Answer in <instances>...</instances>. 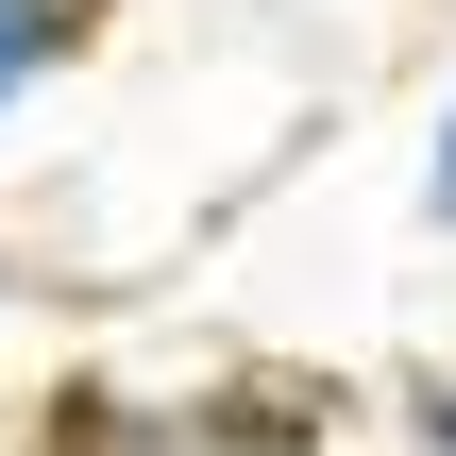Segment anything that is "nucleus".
Masks as SVG:
<instances>
[{
	"label": "nucleus",
	"mask_w": 456,
	"mask_h": 456,
	"mask_svg": "<svg viewBox=\"0 0 456 456\" xmlns=\"http://www.w3.org/2000/svg\"><path fill=\"white\" fill-rule=\"evenodd\" d=\"M169 440L186 456H322L338 389L322 372H220V389H169Z\"/></svg>",
	"instance_id": "obj_1"
},
{
	"label": "nucleus",
	"mask_w": 456,
	"mask_h": 456,
	"mask_svg": "<svg viewBox=\"0 0 456 456\" xmlns=\"http://www.w3.org/2000/svg\"><path fill=\"white\" fill-rule=\"evenodd\" d=\"M85 17H102V0H0V135L51 102V68L85 51Z\"/></svg>",
	"instance_id": "obj_2"
},
{
	"label": "nucleus",
	"mask_w": 456,
	"mask_h": 456,
	"mask_svg": "<svg viewBox=\"0 0 456 456\" xmlns=\"http://www.w3.org/2000/svg\"><path fill=\"white\" fill-rule=\"evenodd\" d=\"M389 440H406V456H456V355L389 372Z\"/></svg>",
	"instance_id": "obj_3"
},
{
	"label": "nucleus",
	"mask_w": 456,
	"mask_h": 456,
	"mask_svg": "<svg viewBox=\"0 0 456 456\" xmlns=\"http://www.w3.org/2000/svg\"><path fill=\"white\" fill-rule=\"evenodd\" d=\"M406 220H423V237H440V254H456V102H440V118H423V169H406Z\"/></svg>",
	"instance_id": "obj_4"
},
{
	"label": "nucleus",
	"mask_w": 456,
	"mask_h": 456,
	"mask_svg": "<svg viewBox=\"0 0 456 456\" xmlns=\"http://www.w3.org/2000/svg\"><path fill=\"white\" fill-rule=\"evenodd\" d=\"M17 305H34V254H17V237H0V322H17Z\"/></svg>",
	"instance_id": "obj_5"
}]
</instances>
